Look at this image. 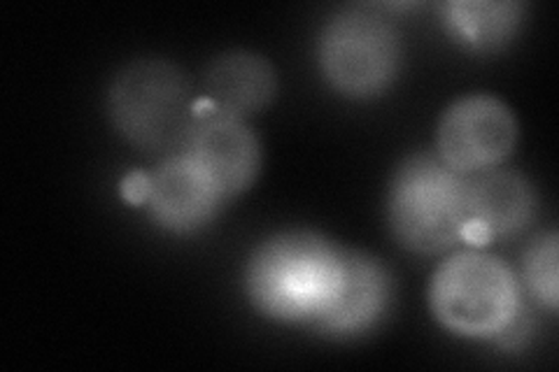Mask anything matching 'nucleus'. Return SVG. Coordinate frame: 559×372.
<instances>
[{
	"label": "nucleus",
	"instance_id": "obj_5",
	"mask_svg": "<svg viewBox=\"0 0 559 372\" xmlns=\"http://www.w3.org/2000/svg\"><path fill=\"white\" fill-rule=\"evenodd\" d=\"M318 61L324 80L338 94L357 100L380 96L401 68L399 31L373 10H341L320 33Z\"/></svg>",
	"mask_w": 559,
	"mask_h": 372
},
{
	"label": "nucleus",
	"instance_id": "obj_10",
	"mask_svg": "<svg viewBox=\"0 0 559 372\" xmlns=\"http://www.w3.org/2000/svg\"><path fill=\"white\" fill-rule=\"evenodd\" d=\"M390 303V273L371 256L347 252L338 296L318 322V328L329 335L369 333L388 314Z\"/></svg>",
	"mask_w": 559,
	"mask_h": 372
},
{
	"label": "nucleus",
	"instance_id": "obj_4",
	"mask_svg": "<svg viewBox=\"0 0 559 372\" xmlns=\"http://www.w3.org/2000/svg\"><path fill=\"white\" fill-rule=\"evenodd\" d=\"M112 127L147 152L175 149L194 131V105L178 68L162 59L133 61L112 80L108 94Z\"/></svg>",
	"mask_w": 559,
	"mask_h": 372
},
{
	"label": "nucleus",
	"instance_id": "obj_13",
	"mask_svg": "<svg viewBox=\"0 0 559 372\" xmlns=\"http://www.w3.org/2000/svg\"><path fill=\"white\" fill-rule=\"evenodd\" d=\"M522 285L538 305L557 310V236L536 238L522 259Z\"/></svg>",
	"mask_w": 559,
	"mask_h": 372
},
{
	"label": "nucleus",
	"instance_id": "obj_11",
	"mask_svg": "<svg viewBox=\"0 0 559 372\" xmlns=\"http://www.w3.org/2000/svg\"><path fill=\"white\" fill-rule=\"evenodd\" d=\"M275 86V70L264 57L231 51L207 68L205 98L213 112L242 119L266 108Z\"/></svg>",
	"mask_w": 559,
	"mask_h": 372
},
{
	"label": "nucleus",
	"instance_id": "obj_8",
	"mask_svg": "<svg viewBox=\"0 0 559 372\" xmlns=\"http://www.w3.org/2000/svg\"><path fill=\"white\" fill-rule=\"evenodd\" d=\"M222 203V193L185 152L170 154L147 175L143 205H147L152 221L168 233H194L215 219Z\"/></svg>",
	"mask_w": 559,
	"mask_h": 372
},
{
	"label": "nucleus",
	"instance_id": "obj_2",
	"mask_svg": "<svg viewBox=\"0 0 559 372\" xmlns=\"http://www.w3.org/2000/svg\"><path fill=\"white\" fill-rule=\"evenodd\" d=\"M429 303L439 324L464 338H506L522 316L520 279L480 250L452 254L436 268Z\"/></svg>",
	"mask_w": 559,
	"mask_h": 372
},
{
	"label": "nucleus",
	"instance_id": "obj_7",
	"mask_svg": "<svg viewBox=\"0 0 559 372\" xmlns=\"http://www.w3.org/2000/svg\"><path fill=\"white\" fill-rule=\"evenodd\" d=\"M182 152L224 201L250 189L261 168V147L252 129L242 119L219 112L197 121Z\"/></svg>",
	"mask_w": 559,
	"mask_h": 372
},
{
	"label": "nucleus",
	"instance_id": "obj_3",
	"mask_svg": "<svg viewBox=\"0 0 559 372\" xmlns=\"http://www.w3.org/2000/svg\"><path fill=\"white\" fill-rule=\"evenodd\" d=\"M468 175L436 154H415L390 187L388 217L396 240L417 254H439L464 240Z\"/></svg>",
	"mask_w": 559,
	"mask_h": 372
},
{
	"label": "nucleus",
	"instance_id": "obj_6",
	"mask_svg": "<svg viewBox=\"0 0 559 372\" xmlns=\"http://www.w3.org/2000/svg\"><path fill=\"white\" fill-rule=\"evenodd\" d=\"M518 143V121L503 100L478 94L452 103L441 117L436 147L445 166L462 175L495 170Z\"/></svg>",
	"mask_w": 559,
	"mask_h": 372
},
{
	"label": "nucleus",
	"instance_id": "obj_1",
	"mask_svg": "<svg viewBox=\"0 0 559 372\" xmlns=\"http://www.w3.org/2000/svg\"><path fill=\"white\" fill-rule=\"evenodd\" d=\"M345 254L310 230L280 233L252 254L245 268V291L261 314L318 326L338 296Z\"/></svg>",
	"mask_w": 559,
	"mask_h": 372
},
{
	"label": "nucleus",
	"instance_id": "obj_12",
	"mask_svg": "<svg viewBox=\"0 0 559 372\" xmlns=\"http://www.w3.org/2000/svg\"><path fill=\"white\" fill-rule=\"evenodd\" d=\"M522 16L524 5L511 0H454L443 5L450 35L474 51L501 49L520 31Z\"/></svg>",
	"mask_w": 559,
	"mask_h": 372
},
{
	"label": "nucleus",
	"instance_id": "obj_9",
	"mask_svg": "<svg viewBox=\"0 0 559 372\" xmlns=\"http://www.w3.org/2000/svg\"><path fill=\"white\" fill-rule=\"evenodd\" d=\"M536 217L534 187L513 170H487L468 177L464 240L485 244L522 233Z\"/></svg>",
	"mask_w": 559,
	"mask_h": 372
}]
</instances>
